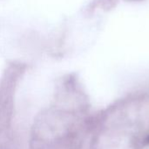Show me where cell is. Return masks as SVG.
<instances>
[{
    "label": "cell",
    "mask_w": 149,
    "mask_h": 149,
    "mask_svg": "<svg viewBox=\"0 0 149 149\" xmlns=\"http://www.w3.org/2000/svg\"><path fill=\"white\" fill-rule=\"evenodd\" d=\"M129 1H140V0H129Z\"/></svg>",
    "instance_id": "1"
}]
</instances>
